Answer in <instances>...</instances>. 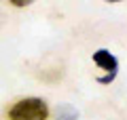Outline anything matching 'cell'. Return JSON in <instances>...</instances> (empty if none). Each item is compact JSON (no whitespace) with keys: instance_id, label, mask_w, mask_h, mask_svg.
I'll return each mask as SVG.
<instances>
[{"instance_id":"cell-1","label":"cell","mask_w":127,"mask_h":120,"mask_svg":"<svg viewBox=\"0 0 127 120\" xmlns=\"http://www.w3.org/2000/svg\"><path fill=\"white\" fill-rule=\"evenodd\" d=\"M49 105L40 97H26L19 99L9 110V120H47Z\"/></svg>"},{"instance_id":"cell-2","label":"cell","mask_w":127,"mask_h":120,"mask_svg":"<svg viewBox=\"0 0 127 120\" xmlns=\"http://www.w3.org/2000/svg\"><path fill=\"white\" fill-rule=\"evenodd\" d=\"M93 63L100 65L102 70H106L110 76H117L119 74V59L110 53L108 49H97L93 53Z\"/></svg>"},{"instance_id":"cell-3","label":"cell","mask_w":127,"mask_h":120,"mask_svg":"<svg viewBox=\"0 0 127 120\" xmlns=\"http://www.w3.org/2000/svg\"><path fill=\"white\" fill-rule=\"evenodd\" d=\"M55 120H78V110L70 103H59L55 107Z\"/></svg>"},{"instance_id":"cell-4","label":"cell","mask_w":127,"mask_h":120,"mask_svg":"<svg viewBox=\"0 0 127 120\" xmlns=\"http://www.w3.org/2000/svg\"><path fill=\"white\" fill-rule=\"evenodd\" d=\"M9 2H11L13 6H19V9H23V6H30L34 0H9Z\"/></svg>"},{"instance_id":"cell-5","label":"cell","mask_w":127,"mask_h":120,"mask_svg":"<svg viewBox=\"0 0 127 120\" xmlns=\"http://www.w3.org/2000/svg\"><path fill=\"white\" fill-rule=\"evenodd\" d=\"M106 2H119V0H106Z\"/></svg>"}]
</instances>
